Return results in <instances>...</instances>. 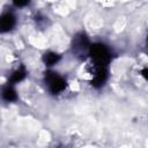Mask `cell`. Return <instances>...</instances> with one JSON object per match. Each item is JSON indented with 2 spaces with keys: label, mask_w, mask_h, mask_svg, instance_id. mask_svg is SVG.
Returning <instances> with one entry per match:
<instances>
[{
  "label": "cell",
  "mask_w": 148,
  "mask_h": 148,
  "mask_svg": "<svg viewBox=\"0 0 148 148\" xmlns=\"http://www.w3.org/2000/svg\"><path fill=\"white\" fill-rule=\"evenodd\" d=\"M88 54L92 59L94 65L96 67H99V66H105L106 67L108 64L111 60V54H110L109 49L102 43L91 44L90 47H89Z\"/></svg>",
  "instance_id": "obj_1"
},
{
  "label": "cell",
  "mask_w": 148,
  "mask_h": 148,
  "mask_svg": "<svg viewBox=\"0 0 148 148\" xmlns=\"http://www.w3.org/2000/svg\"><path fill=\"white\" fill-rule=\"evenodd\" d=\"M44 81H45L50 92H52L54 95L56 94H60L67 87L66 80L62 76H60L58 73H56V72H51V71L45 72Z\"/></svg>",
  "instance_id": "obj_2"
},
{
  "label": "cell",
  "mask_w": 148,
  "mask_h": 148,
  "mask_svg": "<svg viewBox=\"0 0 148 148\" xmlns=\"http://www.w3.org/2000/svg\"><path fill=\"white\" fill-rule=\"evenodd\" d=\"M89 47H90L89 39L83 32L75 35V37L73 38V50L75 52H82L84 50L89 51Z\"/></svg>",
  "instance_id": "obj_3"
},
{
  "label": "cell",
  "mask_w": 148,
  "mask_h": 148,
  "mask_svg": "<svg viewBox=\"0 0 148 148\" xmlns=\"http://www.w3.org/2000/svg\"><path fill=\"white\" fill-rule=\"evenodd\" d=\"M106 80H108V68H106L105 66L96 67L94 77H92V80H91L92 87L99 88V87H102V86L105 83Z\"/></svg>",
  "instance_id": "obj_4"
},
{
  "label": "cell",
  "mask_w": 148,
  "mask_h": 148,
  "mask_svg": "<svg viewBox=\"0 0 148 148\" xmlns=\"http://www.w3.org/2000/svg\"><path fill=\"white\" fill-rule=\"evenodd\" d=\"M15 25V16L12 13H5L1 16L0 21V28L1 32H8L10 31Z\"/></svg>",
  "instance_id": "obj_5"
},
{
  "label": "cell",
  "mask_w": 148,
  "mask_h": 148,
  "mask_svg": "<svg viewBox=\"0 0 148 148\" xmlns=\"http://www.w3.org/2000/svg\"><path fill=\"white\" fill-rule=\"evenodd\" d=\"M25 76H27V71H25V68H24L23 66H21L20 68H17L16 71L13 72V74H12L10 77H9V83H10V84L18 83V82H21Z\"/></svg>",
  "instance_id": "obj_6"
},
{
  "label": "cell",
  "mask_w": 148,
  "mask_h": 148,
  "mask_svg": "<svg viewBox=\"0 0 148 148\" xmlns=\"http://www.w3.org/2000/svg\"><path fill=\"white\" fill-rule=\"evenodd\" d=\"M2 98L7 102H14L17 99V94L15 91V89L12 87V86H7L3 88L2 90Z\"/></svg>",
  "instance_id": "obj_7"
},
{
  "label": "cell",
  "mask_w": 148,
  "mask_h": 148,
  "mask_svg": "<svg viewBox=\"0 0 148 148\" xmlns=\"http://www.w3.org/2000/svg\"><path fill=\"white\" fill-rule=\"evenodd\" d=\"M60 60V56L56 52H46L44 56H43V61L46 66H53L54 64H57L58 61Z\"/></svg>",
  "instance_id": "obj_8"
},
{
  "label": "cell",
  "mask_w": 148,
  "mask_h": 148,
  "mask_svg": "<svg viewBox=\"0 0 148 148\" xmlns=\"http://www.w3.org/2000/svg\"><path fill=\"white\" fill-rule=\"evenodd\" d=\"M13 2L16 7H24L30 2V0H13Z\"/></svg>",
  "instance_id": "obj_9"
},
{
  "label": "cell",
  "mask_w": 148,
  "mask_h": 148,
  "mask_svg": "<svg viewBox=\"0 0 148 148\" xmlns=\"http://www.w3.org/2000/svg\"><path fill=\"white\" fill-rule=\"evenodd\" d=\"M141 75H142L146 80H148V67H147V68H143V69L141 71Z\"/></svg>",
  "instance_id": "obj_10"
},
{
  "label": "cell",
  "mask_w": 148,
  "mask_h": 148,
  "mask_svg": "<svg viewBox=\"0 0 148 148\" xmlns=\"http://www.w3.org/2000/svg\"><path fill=\"white\" fill-rule=\"evenodd\" d=\"M147 40H148V38H147Z\"/></svg>",
  "instance_id": "obj_11"
}]
</instances>
